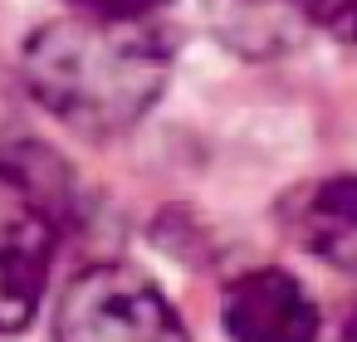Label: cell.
Returning a JSON list of instances; mask_svg holds the SVG:
<instances>
[{"label": "cell", "mask_w": 357, "mask_h": 342, "mask_svg": "<svg viewBox=\"0 0 357 342\" xmlns=\"http://www.w3.org/2000/svg\"><path fill=\"white\" fill-rule=\"evenodd\" d=\"M172 40L157 20H108V15H64L30 35L25 84L45 113L59 123L113 137L128 132L167 88Z\"/></svg>", "instance_id": "6da1fadb"}, {"label": "cell", "mask_w": 357, "mask_h": 342, "mask_svg": "<svg viewBox=\"0 0 357 342\" xmlns=\"http://www.w3.org/2000/svg\"><path fill=\"white\" fill-rule=\"evenodd\" d=\"M54 342H191L172 298L128 264L84 269L54 313Z\"/></svg>", "instance_id": "7a4b0ae2"}, {"label": "cell", "mask_w": 357, "mask_h": 342, "mask_svg": "<svg viewBox=\"0 0 357 342\" xmlns=\"http://www.w3.org/2000/svg\"><path fill=\"white\" fill-rule=\"evenodd\" d=\"M220 322L230 342H313L323 313L294 274L250 269L225 288Z\"/></svg>", "instance_id": "3957f363"}, {"label": "cell", "mask_w": 357, "mask_h": 342, "mask_svg": "<svg viewBox=\"0 0 357 342\" xmlns=\"http://www.w3.org/2000/svg\"><path fill=\"white\" fill-rule=\"evenodd\" d=\"M54 244L59 230L35 210L0 220V332H20L40 313Z\"/></svg>", "instance_id": "277c9868"}, {"label": "cell", "mask_w": 357, "mask_h": 342, "mask_svg": "<svg viewBox=\"0 0 357 342\" xmlns=\"http://www.w3.org/2000/svg\"><path fill=\"white\" fill-rule=\"evenodd\" d=\"M289 230L313 259L357 279V176H323L294 196Z\"/></svg>", "instance_id": "5b68a950"}, {"label": "cell", "mask_w": 357, "mask_h": 342, "mask_svg": "<svg viewBox=\"0 0 357 342\" xmlns=\"http://www.w3.org/2000/svg\"><path fill=\"white\" fill-rule=\"evenodd\" d=\"M0 176H6L15 186V196L25 201V210L45 215L59 235L64 225L79 215V191H74V176L69 166L59 162V152H50L45 142H10V147H0Z\"/></svg>", "instance_id": "8992f818"}, {"label": "cell", "mask_w": 357, "mask_h": 342, "mask_svg": "<svg viewBox=\"0 0 357 342\" xmlns=\"http://www.w3.org/2000/svg\"><path fill=\"white\" fill-rule=\"evenodd\" d=\"M211 15L215 30L225 35L230 49H284L289 30L303 25L294 0H211Z\"/></svg>", "instance_id": "52a82bcc"}, {"label": "cell", "mask_w": 357, "mask_h": 342, "mask_svg": "<svg viewBox=\"0 0 357 342\" xmlns=\"http://www.w3.org/2000/svg\"><path fill=\"white\" fill-rule=\"evenodd\" d=\"M303 25L328 30L342 45H357V0H294Z\"/></svg>", "instance_id": "ba28073f"}, {"label": "cell", "mask_w": 357, "mask_h": 342, "mask_svg": "<svg viewBox=\"0 0 357 342\" xmlns=\"http://www.w3.org/2000/svg\"><path fill=\"white\" fill-rule=\"evenodd\" d=\"M79 15H108V20H152L167 0H69Z\"/></svg>", "instance_id": "9c48e42d"}, {"label": "cell", "mask_w": 357, "mask_h": 342, "mask_svg": "<svg viewBox=\"0 0 357 342\" xmlns=\"http://www.w3.org/2000/svg\"><path fill=\"white\" fill-rule=\"evenodd\" d=\"M313 342H357V293L337 308V313H328L323 322H318V337Z\"/></svg>", "instance_id": "30bf717a"}]
</instances>
